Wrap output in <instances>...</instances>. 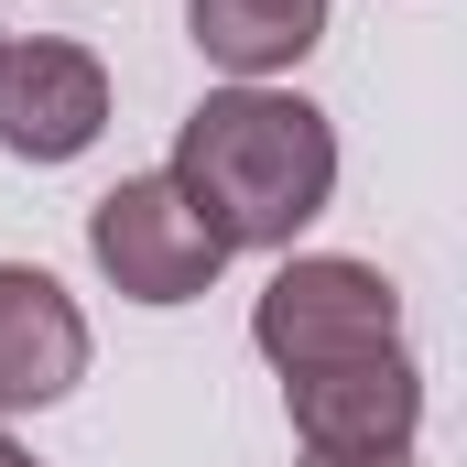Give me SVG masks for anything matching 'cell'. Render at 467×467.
Returning <instances> with one entry per match:
<instances>
[{"mask_svg":"<svg viewBox=\"0 0 467 467\" xmlns=\"http://www.w3.org/2000/svg\"><path fill=\"white\" fill-rule=\"evenodd\" d=\"M163 174L218 229V250H294V229H316L337 196V130L294 88H207Z\"/></svg>","mask_w":467,"mask_h":467,"instance_id":"obj_1","label":"cell"},{"mask_svg":"<svg viewBox=\"0 0 467 467\" xmlns=\"http://www.w3.org/2000/svg\"><path fill=\"white\" fill-rule=\"evenodd\" d=\"M250 337H261V358L283 380L294 369H337V358H380V348H402V294H391V272H369L348 250H305L250 305Z\"/></svg>","mask_w":467,"mask_h":467,"instance_id":"obj_2","label":"cell"},{"mask_svg":"<svg viewBox=\"0 0 467 467\" xmlns=\"http://www.w3.org/2000/svg\"><path fill=\"white\" fill-rule=\"evenodd\" d=\"M88 261L109 272L130 305H196V294L229 272L218 229L185 207L174 174H119L109 196L88 207Z\"/></svg>","mask_w":467,"mask_h":467,"instance_id":"obj_3","label":"cell"},{"mask_svg":"<svg viewBox=\"0 0 467 467\" xmlns=\"http://www.w3.org/2000/svg\"><path fill=\"white\" fill-rule=\"evenodd\" d=\"M109 130V66L88 44H0V152L11 163H77Z\"/></svg>","mask_w":467,"mask_h":467,"instance_id":"obj_4","label":"cell"},{"mask_svg":"<svg viewBox=\"0 0 467 467\" xmlns=\"http://www.w3.org/2000/svg\"><path fill=\"white\" fill-rule=\"evenodd\" d=\"M283 402H294V435L316 457H413V424H424V380H413L402 348L337 358V369H294Z\"/></svg>","mask_w":467,"mask_h":467,"instance_id":"obj_5","label":"cell"},{"mask_svg":"<svg viewBox=\"0 0 467 467\" xmlns=\"http://www.w3.org/2000/svg\"><path fill=\"white\" fill-rule=\"evenodd\" d=\"M88 380V316L55 272L0 261V413H44Z\"/></svg>","mask_w":467,"mask_h":467,"instance_id":"obj_6","label":"cell"},{"mask_svg":"<svg viewBox=\"0 0 467 467\" xmlns=\"http://www.w3.org/2000/svg\"><path fill=\"white\" fill-rule=\"evenodd\" d=\"M185 33H196L207 66H229L239 88H272L283 66L316 55L327 0H185Z\"/></svg>","mask_w":467,"mask_h":467,"instance_id":"obj_7","label":"cell"},{"mask_svg":"<svg viewBox=\"0 0 467 467\" xmlns=\"http://www.w3.org/2000/svg\"><path fill=\"white\" fill-rule=\"evenodd\" d=\"M316 467H413V457H316Z\"/></svg>","mask_w":467,"mask_h":467,"instance_id":"obj_8","label":"cell"},{"mask_svg":"<svg viewBox=\"0 0 467 467\" xmlns=\"http://www.w3.org/2000/svg\"><path fill=\"white\" fill-rule=\"evenodd\" d=\"M0 467H33V457H22V446H11V435H0Z\"/></svg>","mask_w":467,"mask_h":467,"instance_id":"obj_9","label":"cell"}]
</instances>
